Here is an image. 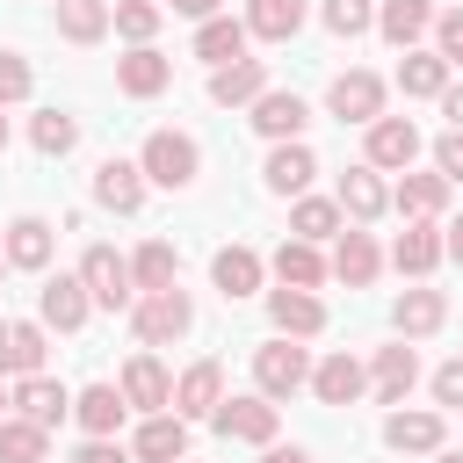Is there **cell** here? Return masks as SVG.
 <instances>
[{
  "label": "cell",
  "instance_id": "obj_1",
  "mask_svg": "<svg viewBox=\"0 0 463 463\" xmlns=\"http://www.w3.org/2000/svg\"><path fill=\"white\" fill-rule=\"evenodd\" d=\"M137 174H145L152 188H188V181L203 174V145H195L188 130H152L145 152H137Z\"/></svg>",
  "mask_w": 463,
  "mask_h": 463
},
{
  "label": "cell",
  "instance_id": "obj_2",
  "mask_svg": "<svg viewBox=\"0 0 463 463\" xmlns=\"http://www.w3.org/2000/svg\"><path fill=\"white\" fill-rule=\"evenodd\" d=\"M130 326H137V340L145 347H174L188 326H195V304H188V289L174 282V289H145L137 304H130Z\"/></svg>",
  "mask_w": 463,
  "mask_h": 463
},
{
  "label": "cell",
  "instance_id": "obj_3",
  "mask_svg": "<svg viewBox=\"0 0 463 463\" xmlns=\"http://www.w3.org/2000/svg\"><path fill=\"white\" fill-rule=\"evenodd\" d=\"M304 383H311V354H304L297 340H268V347H253V391H260L268 405L297 398Z\"/></svg>",
  "mask_w": 463,
  "mask_h": 463
},
{
  "label": "cell",
  "instance_id": "obj_4",
  "mask_svg": "<svg viewBox=\"0 0 463 463\" xmlns=\"http://www.w3.org/2000/svg\"><path fill=\"white\" fill-rule=\"evenodd\" d=\"M412 159H420V123H412V116H376L369 137H362V166H376V174H412Z\"/></svg>",
  "mask_w": 463,
  "mask_h": 463
},
{
  "label": "cell",
  "instance_id": "obj_5",
  "mask_svg": "<svg viewBox=\"0 0 463 463\" xmlns=\"http://www.w3.org/2000/svg\"><path fill=\"white\" fill-rule=\"evenodd\" d=\"M80 282H87V297H94L101 311H130V304H137L130 260H123L116 246H87V253H80Z\"/></svg>",
  "mask_w": 463,
  "mask_h": 463
},
{
  "label": "cell",
  "instance_id": "obj_6",
  "mask_svg": "<svg viewBox=\"0 0 463 463\" xmlns=\"http://www.w3.org/2000/svg\"><path fill=\"white\" fill-rule=\"evenodd\" d=\"M210 420H217V434H224V441H253V449H268V441H275V427H282V412H275L260 391H246V398H224Z\"/></svg>",
  "mask_w": 463,
  "mask_h": 463
},
{
  "label": "cell",
  "instance_id": "obj_7",
  "mask_svg": "<svg viewBox=\"0 0 463 463\" xmlns=\"http://www.w3.org/2000/svg\"><path fill=\"white\" fill-rule=\"evenodd\" d=\"M326 109H333L340 123H362V130H369V123L383 116V80H376V72H340V80L326 87Z\"/></svg>",
  "mask_w": 463,
  "mask_h": 463
},
{
  "label": "cell",
  "instance_id": "obj_8",
  "mask_svg": "<svg viewBox=\"0 0 463 463\" xmlns=\"http://www.w3.org/2000/svg\"><path fill=\"white\" fill-rule=\"evenodd\" d=\"M333 203H340V217H347V224H376V217L391 210V188H383V174H376V166H347V174H340V188H333Z\"/></svg>",
  "mask_w": 463,
  "mask_h": 463
},
{
  "label": "cell",
  "instance_id": "obj_9",
  "mask_svg": "<svg viewBox=\"0 0 463 463\" xmlns=\"http://www.w3.org/2000/svg\"><path fill=\"white\" fill-rule=\"evenodd\" d=\"M116 391H123V405H137V412H166V405H174V376H166L159 354H130Z\"/></svg>",
  "mask_w": 463,
  "mask_h": 463
},
{
  "label": "cell",
  "instance_id": "obj_10",
  "mask_svg": "<svg viewBox=\"0 0 463 463\" xmlns=\"http://www.w3.org/2000/svg\"><path fill=\"white\" fill-rule=\"evenodd\" d=\"M224 405V369L217 362H188L181 376H174V405L166 412H181V420H210Z\"/></svg>",
  "mask_w": 463,
  "mask_h": 463
},
{
  "label": "cell",
  "instance_id": "obj_11",
  "mask_svg": "<svg viewBox=\"0 0 463 463\" xmlns=\"http://www.w3.org/2000/svg\"><path fill=\"white\" fill-rule=\"evenodd\" d=\"M304 123H311L304 94H282V87H268V94L253 101V130H260L268 145H297V137H304Z\"/></svg>",
  "mask_w": 463,
  "mask_h": 463
},
{
  "label": "cell",
  "instance_id": "obj_12",
  "mask_svg": "<svg viewBox=\"0 0 463 463\" xmlns=\"http://www.w3.org/2000/svg\"><path fill=\"white\" fill-rule=\"evenodd\" d=\"M376 268H383V253H376V239H369L362 224H347V232L333 239V260H326V275H340L347 289H369V282H376Z\"/></svg>",
  "mask_w": 463,
  "mask_h": 463
},
{
  "label": "cell",
  "instance_id": "obj_13",
  "mask_svg": "<svg viewBox=\"0 0 463 463\" xmlns=\"http://www.w3.org/2000/svg\"><path fill=\"white\" fill-rule=\"evenodd\" d=\"M362 391H369V369H362L347 347L326 354V362H311V398H318V405H354Z\"/></svg>",
  "mask_w": 463,
  "mask_h": 463
},
{
  "label": "cell",
  "instance_id": "obj_14",
  "mask_svg": "<svg viewBox=\"0 0 463 463\" xmlns=\"http://www.w3.org/2000/svg\"><path fill=\"white\" fill-rule=\"evenodd\" d=\"M166 80H174V58H166V51H152V43H137L130 58H116V87H123L130 101L166 94Z\"/></svg>",
  "mask_w": 463,
  "mask_h": 463
},
{
  "label": "cell",
  "instance_id": "obj_15",
  "mask_svg": "<svg viewBox=\"0 0 463 463\" xmlns=\"http://www.w3.org/2000/svg\"><path fill=\"white\" fill-rule=\"evenodd\" d=\"M36 311H43V326L80 333V326H87V311H94V297H87V282H80V275H51V282H43V297H36Z\"/></svg>",
  "mask_w": 463,
  "mask_h": 463
},
{
  "label": "cell",
  "instance_id": "obj_16",
  "mask_svg": "<svg viewBox=\"0 0 463 463\" xmlns=\"http://www.w3.org/2000/svg\"><path fill=\"white\" fill-rule=\"evenodd\" d=\"M268 318H275L282 340H311V333H326V304H318L311 289H268Z\"/></svg>",
  "mask_w": 463,
  "mask_h": 463
},
{
  "label": "cell",
  "instance_id": "obj_17",
  "mask_svg": "<svg viewBox=\"0 0 463 463\" xmlns=\"http://www.w3.org/2000/svg\"><path fill=\"white\" fill-rule=\"evenodd\" d=\"M7 405H14L22 420H36V427H58V420L72 412V391H65L58 376H22V383L7 391Z\"/></svg>",
  "mask_w": 463,
  "mask_h": 463
},
{
  "label": "cell",
  "instance_id": "obj_18",
  "mask_svg": "<svg viewBox=\"0 0 463 463\" xmlns=\"http://www.w3.org/2000/svg\"><path fill=\"white\" fill-rule=\"evenodd\" d=\"M383 441H391L398 456H434V449L449 441V420H441V412H405V405H398V412L383 420Z\"/></svg>",
  "mask_w": 463,
  "mask_h": 463
},
{
  "label": "cell",
  "instance_id": "obj_19",
  "mask_svg": "<svg viewBox=\"0 0 463 463\" xmlns=\"http://www.w3.org/2000/svg\"><path fill=\"white\" fill-rule=\"evenodd\" d=\"M260 94H268V65H260V58H232V65L210 72V101H217V109H246V101H260Z\"/></svg>",
  "mask_w": 463,
  "mask_h": 463
},
{
  "label": "cell",
  "instance_id": "obj_20",
  "mask_svg": "<svg viewBox=\"0 0 463 463\" xmlns=\"http://www.w3.org/2000/svg\"><path fill=\"white\" fill-rule=\"evenodd\" d=\"M94 203L116 210V217H130V210L145 203V174H137V159H101V166H94Z\"/></svg>",
  "mask_w": 463,
  "mask_h": 463
},
{
  "label": "cell",
  "instance_id": "obj_21",
  "mask_svg": "<svg viewBox=\"0 0 463 463\" xmlns=\"http://www.w3.org/2000/svg\"><path fill=\"white\" fill-rule=\"evenodd\" d=\"M391 268H398V275H434V268H441V224L412 217V224L391 239Z\"/></svg>",
  "mask_w": 463,
  "mask_h": 463
},
{
  "label": "cell",
  "instance_id": "obj_22",
  "mask_svg": "<svg viewBox=\"0 0 463 463\" xmlns=\"http://www.w3.org/2000/svg\"><path fill=\"white\" fill-rule=\"evenodd\" d=\"M123 412H130V405H123V391H116V383H87V391L72 398V420L87 427V441H116Z\"/></svg>",
  "mask_w": 463,
  "mask_h": 463
},
{
  "label": "cell",
  "instance_id": "obj_23",
  "mask_svg": "<svg viewBox=\"0 0 463 463\" xmlns=\"http://www.w3.org/2000/svg\"><path fill=\"white\" fill-rule=\"evenodd\" d=\"M434 29V0H383L376 7V36L398 51H420V36Z\"/></svg>",
  "mask_w": 463,
  "mask_h": 463
},
{
  "label": "cell",
  "instance_id": "obj_24",
  "mask_svg": "<svg viewBox=\"0 0 463 463\" xmlns=\"http://www.w3.org/2000/svg\"><path fill=\"white\" fill-rule=\"evenodd\" d=\"M311 174H318V152L297 137V145H275L268 152V166H260V181L275 188V195H304L311 188Z\"/></svg>",
  "mask_w": 463,
  "mask_h": 463
},
{
  "label": "cell",
  "instance_id": "obj_25",
  "mask_svg": "<svg viewBox=\"0 0 463 463\" xmlns=\"http://www.w3.org/2000/svg\"><path fill=\"white\" fill-rule=\"evenodd\" d=\"M391 210H398L405 224H412V217H427V224H434V217L449 210V181H441V174H398Z\"/></svg>",
  "mask_w": 463,
  "mask_h": 463
},
{
  "label": "cell",
  "instance_id": "obj_26",
  "mask_svg": "<svg viewBox=\"0 0 463 463\" xmlns=\"http://www.w3.org/2000/svg\"><path fill=\"white\" fill-rule=\"evenodd\" d=\"M412 383H420V354H412V347H376V362H369V391H376L383 405H405Z\"/></svg>",
  "mask_w": 463,
  "mask_h": 463
},
{
  "label": "cell",
  "instance_id": "obj_27",
  "mask_svg": "<svg viewBox=\"0 0 463 463\" xmlns=\"http://www.w3.org/2000/svg\"><path fill=\"white\" fill-rule=\"evenodd\" d=\"M145 463H181L188 456V420L181 412H145V427H137V441H130Z\"/></svg>",
  "mask_w": 463,
  "mask_h": 463
},
{
  "label": "cell",
  "instance_id": "obj_28",
  "mask_svg": "<svg viewBox=\"0 0 463 463\" xmlns=\"http://www.w3.org/2000/svg\"><path fill=\"white\" fill-rule=\"evenodd\" d=\"M43 354H51V347H43V326H36V318H14V326L0 333V369H7L14 383H22V376H43Z\"/></svg>",
  "mask_w": 463,
  "mask_h": 463
},
{
  "label": "cell",
  "instance_id": "obj_29",
  "mask_svg": "<svg viewBox=\"0 0 463 463\" xmlns=\"http://www.w3.org/2000/svg\"><path fill=\"white\" fill-rule=\"evenodd\" d=\"M51 246H58V239H51V224H43V217H14V224H7V239H0L7 268H29V275H36V268H51Z\"/></svg>",
  "mask_w": 463,
  "mask_h": 463
},
{
  "label": "cell",
  "instance_id": "obj_30",
  "mask_svg": "<svg viewBox=\"0 0 463 463\" xmlns=\"http://www.w3.org/2000/svg\"><path fill=\"white\" fill-rule=\"evenodd\" d=\"M260 275H268V260H260L253 246H217V260H210V282H217L224 297H253Z\"/></svg>",
  "mask_w": 463,
  "mask_h": 463
},
{
  "label": "cell",
  "instance_id": "obj_31",
  "mask_svg": "<svg viewBox=\"0 0 463 463\" xmlns=\"http://www.w3.org/2000/svg\"><path fill=\"white\" fill-rule=\"evenodd\" d=\"M441 318H449V297H441V289H405V297L391 304V326H398L405 340H427V333H441Z\"/></svg>",
  "mask_w": 463,
  "mask_h": 463
},
{
  "label": "cell",
  "instance_id": "obj_32",
  "mask_svg": "<svg viewBox=\"0 0 463 463\" xmlns=\"http://www.w3.org/2000/svg\"><path fill=\"white\" fill-rule=\"evenodd\" d=\"M340 203L333 195H297V210H289V239H304V246H326V239H340Z\"/></svg>",
  "mask_w": 463,
  "mask_h": 463
},
{
  "label": "cell",
  "instance_id": "obj_33",
  "mask_svg": "<svg viewBox=\"0 0 463 463\" xmlns=\"http://www.w3.org/2000/svg\"><path fill=\"white\" fill-rule=\"evenodd\" d=\"M268 268H275V282H282V289H318V282H326V253H318V246H304V239H282Z\"/></svg>",
  "mask_w": 463,
  "mask_h": 463
},
{
  "label": "cell",
  "instance_id": "obj_34",
  "mask_svg": "<svg viewBox=\"0 0 463 463\" xmlns=\"http://www.w3.org/2000/svg\"><path fill=\"white\" fill-rule=\"evenodd\" d=\"M246 36H268V43H289L304 29V0H246Z\"/></svg>",
  "mask_w": 463,
  "mask_h": 463
},
{
  "label": "cell",
  "instance_id": "obj_35",
  "mask_svg": "<svg viewBox=\"0 0 463 463\" xmlns=\"http://www.w3.org/2000/svg\"><path fill=\"white\" fill-rule=\"evenodd\" d=\"M130 282H137V297H145V289H174V282H181V253H174L166 239H145V246L130 253Z\"/></svg>",
  "mask_w": 463,
  "mask_h": 463
},
{
  "label": "cell",
  "instance_id": "obj_36",
  "mask_svg": "<svg viewBox=\"0 0 463 463\" xmlns=\"http://www.w3.org/2000/svg\"><path fill=\"white\" fill-rule=\"evenodd\" d=\"M195 58H210V65L246 58V22H239V14H210V22L195 29Z\"/></svg>",
  "mask_w": 463,
  "mask_h": 463
},
{
  "label": "cell",
  "instance_id": "obj_37",
  "mask_svg": "<svg viewBox=\"0 0 463 463\" xmlns=\"http://www.w3.org/2000/svg\"><path fill=\"white\" fill-rule=\"evenodd\" d=\"M0 463H51V427L36 420H0Z\"/></svg>",
  "mask_w": 463,
  "mask_h": 463
},
{
  "label": "cell",
  "instance_id": "obj_38",
  "mask_svg": "<svg viewBox=\"0 0 463 463\" xmlns=\"http://www.w3.org/2000/svg\"><path fill=\"white\" fill-rule=\"evenodd\" d=\"M398 87H405L412 101H441V87H449V65H441L434 51H405V58H398Z\"/></svg>",
  "mask_w": 463,
  "mask_h": 463
},
{
  "label": "cell",
  "instance_id": "obj_39",
  "mask_svg": "<svg viewBox=\"0 0 463 463\" xmlns=\"http://www.w3.org/2000/svg\"><path fill=\"white\" fill-rule=\"evenodd\" d=\"M58 36L65 43H101L109 36V0H58Z\"/></svg>",
  "mask_w": 463,
  "mask_h": 463
},
{
  "label": "cell",
  "instance_id": "obj_40",
  "mask_svg": "<svg viewBox=\"0 0 463 463\" xmlns=\"http://www.w3.org/2000/svg\"><path fill=\"white\" fill-rule=\"evenodd\" d=\"M159 22H166V7H159V0H116V7H109V29H116V36H130V51H137V43H152V36H159Z\"/></svg>",
  "mask_w": 463,
  "mask_h": 463
},
{
  "label": "cell",
  "instance_id": "obj_41",
  "mask_svg": "<svg viewBox=\"0 0 463 463\" xmlns=\"http://www.w3.org/2000/svg\"><path fill=\"white\" fill-rule=\"evenodd\" d=\"M29 145H36L43 159H65V152L80 145V123H72L65 109H43V116H29Z\"/></svg>",
  "mask_w": 463,
  "mask_h": 463
},
{
  "label": "cell",
  "instance_id": "obj_42",
  "mask_svg": "<svg viewBox=\"0 0 463 463\" xmlns=\"http://www.w3.org/2000/svg\"><path fill=\"white\" fill-rule=\"evenodd\" d=\"M318 14H326L333 36H369V29H376V0H326Z\"/></svg>",
  "mask_w": 463,
  "mask_h": 463
},
{
  "label": "cell",
  "instance_id": "obj_43",
  "mask_svg": "<svg viewBox=\"0 0 463 463\" xmlns=\"http://www.w3.org/2000/svg\"><path fill=\"white\" fill-rule=\"evenodd\" d=\"M434 58L456 72L463 65V7H449V14H434Z\"/></svg>",
  "mask_w": 463,
  "mask_h": 463
},
{
  "label": "cell",
  "instance_id": "obj_44",
  "mask_svg": "<svg viewBox=\"0 0 463 463\" xmlns=\"http://www.w3.org/2000/svg\"><path fill=\"white\" fill-rule=\"evenodd\" d=\"M29 87H36V72H29V58H14V51H0V109H7V101H29Z\"/></svg>",
  "mask_w": 463,
  "mask_h": 463
},
{
  "label": "cell",
  "instance_id": "obj_45",
  "mask_svg": "<svg viewBox=\"0 0 463 463\" xmlns=\"http://www.w3.org/2000/svg\"><path fill=\"white\" fill-rule=\"evenodd\" d=\"M434 174H441L449 188L463 181V130H441V137H434Z\"/></svg>",
  "mask_w": 463,
  "mask_h": 463
},
{
  "label": "cell",
  "instance_id": "obj_46",
  "mask_svg": "<svg viewBox=\"0 0 463 463\" xmlns=\"http://www.w3.org/2000/svg\"><path fill=\"white\" fill-rule=\"evenodd\" d=\"M434 398H441V405H456V412H463V354H456V362H441V369H434Z\"/></svg>",
  "mask_w": 463,
  "mask_h": 463
},
{
  "label": "cell",
  "instance_id": "obj_47",
  "mask_svg": "<svg viewBox=\"0 0 463 463\" xmlns=\"http://www.w3.org/2000/svg\"><path fill=\"white\" fill-rule=\"evenodd\" d=\"M72 463H130V456H123L116 441H80V456H72Z\"/></svg>",
  "mask_w": 463,
  "mask_h": 463
},
{
  "label": "cell",
  "instance_id": "obj_48",
  "mask_svg": "<svg viewBox=\"0 0 463 463\" xmlns=\"http://www.w3.org/2000/svg\"><path fill=\"white\" fill-rule=\"evenodd\" d=\"M441 116H449V130H463V80L441 87Z\"/></svg>",
  "mask_w": 463,
  "mask_h": 463
},
{
  "label": "cell",
  "instance_id": "obj_49",
  "mask_svg": "<svg viewBox=\"0 0 463 463\" xmlns=\"http://www.w3.org/2000/svg\"><path fill=\"white\" fill-rule=\"evenodd\" d=\"M174 14H188V22H210V14H224V0H174Z\"/></svg>",
  "mask_w": 463,
  "mask_h": 463
},
{
  "label": "cell",
  "instance_id": "obj_50",
  "mask_svg": "<svg viewBox=\"0 0 463 463\" xmlns=\"http://www.w3.org/2000/svg\"><path fill=\"white\" fill-rule=\"evenodd\" d=\"M260 463H311V449H297V441H289V449H282V441H268V456H260Z\"/></svg>",
  "mask_w": 463,
  "mask_h": 463
},
{
  "label": "cell",
  "instance_id": "obj_51",
  "mask_svg": "<svg viewBox=\"0 0 463 463\" xmlns=\"http://www.w3.org/2000/svg\"><path fill=\"white\" fill-rule=\"evenodd\" d=\"M441 260H463V217H456V224H441Z\"/></svg>",
  "mask_w": 463,
  "mask_h": 463
},
{
  "label": "cell",
  "instance_id": "obj_52",
  "mask_svg": "<svg viewBox=\"0 0 463 463\" xmlns=\"http://www.w3.org/2000/svg\"><path fill=\"white\" fill-rule=\"evenodd\" d=\"M434 463H463V449H434Z\"/></svg>",
  "mask_w": 463,
  "mask_h": 463
},
{
  "label": "cell",
  "instance_id": "obj_53",
  "mask_svg": "<svg viewBox=\"0 0 463 463\" xmlns=\"http://www.w3.org/2000/svg\"><path fill=\"white\" fill-rule=\"evenodd\" d=\"M0 152H7V116H0Z\"/></svg>",
  "mask_w": 463,
  "mask_h": 463
},
{
  "label": "cell",
  "instance_id": "obj_54",
  "mask_svg": "<svg viewBox=\"0 0 463 463\" xmlns=\"http://www.w3.org/2000/svg\"><path fill=\"white\" fill-rule=\"evenodd\" d=\"M0 420H7V391H0Z\"/></svg>",
  "mask_w": 463,
  "mask_h": 463
},
{
  "label": "cell",
  "instance_id": "obj_55",
  "mask_svg": "<svg viewBox=\"0 0 463 463\" xmlns=\"http://www.w3.org/2000/svg\"><path fill=\"white\" fill-rule=\"evenodd\" d=\"M0 275H7V253H0Z\"/></svg>",
  "mask_w": 463,
  "mask_h": 463
},
{
  "label": "cell",
  "instance_id": "obj_56",
  "mask_svg": "<svg viewBox=\"0 0 463 463\" xmlns=\"http://www.w3.org/2000/svg\"><path fill=\"white\" fill-rule=\"evenodd\" d=\"M181 463H188V456H181Z\"/></svg>",
  "mask_w": 463,
  "mask_h": 463
}]
</instances>
